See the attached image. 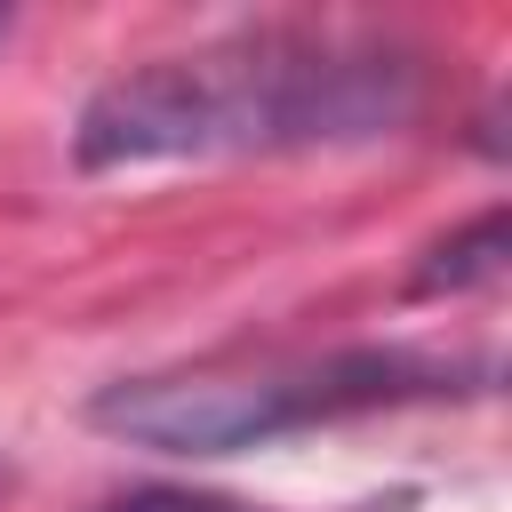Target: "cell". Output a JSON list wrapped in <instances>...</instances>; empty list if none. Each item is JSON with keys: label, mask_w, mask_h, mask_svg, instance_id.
Instances as JSON below:
<instances>
[{"label": "cell", "mask_w": 512, "mask_h": 512, "mask_svg": "<svg viewBox=\"0 0 512 512\" xmlns=\"http://www.w3.org/2000/svg\"><path fill=\"white\" fill-rule=\"evenodd\" d=\"M416 104L424 64L392 40L248 32L104 80L72 120V160L88 176H112L224 152H320L392 136L416 120Z\"/></svg>", "instance_id": "obj_1"}, {"label": "cell", "mask_w": 512, "mask_h": 512, "mask_svg": "<svg viewBox=\"0 0 512 512\" xmlns=\"http://www.w3.org/2000/svg\"><path fill=\"white\" fill-rule=\"evenodd\" d=\"M488 280H504V208H488V216H472L464 232L432 240L424 264L408 272L416 296H456V288H488Z\"/></svg>", "instance_id": "obj_3"}, {"label": "cell", "mask_w": 512, "mask_h": 512, "mask_svg": "<svg viewBox=\"0 0 512 512\" xmlns=\"http://www.w3.org/2000/svg\"><path fill=\"white\" fill-rule=\"evenodd\" d=\"M104 512H264V504H232V496H192V488H136Z\"/></svg>", "instance_id": "obj_4"}, {"label": "cell", "mask_w": 512, "mask_h": 512, "mask_svg": "<svg viewBox=\"0 0 512 512\" xmlns=\"http://www.w3.org/2000/svg\"><path fill=\"white\" fill-rule=\"evenodd\" d=\"M0 32H8V16H0Z\"/></svg>", "instance_id": "obj_5"}, {"label": "cell", "mask_w": 512, "mask_h": 512, "mask_svg": "<svg viewBox=\"0 0 512 512\" xmlns=\"http://www.w3.org/2000/svg\"><path fill=\"white\" fill-rule=\"evenodd\" d=\"M488 360H424V352H320V360H272V368H192V376H120L88 400V424L128 448L160 456H232L264 448L312 424L376 416V408H416V400H456L488 392Z\"/></svg>", "instance_id": "obj_2"}]
</instances>
